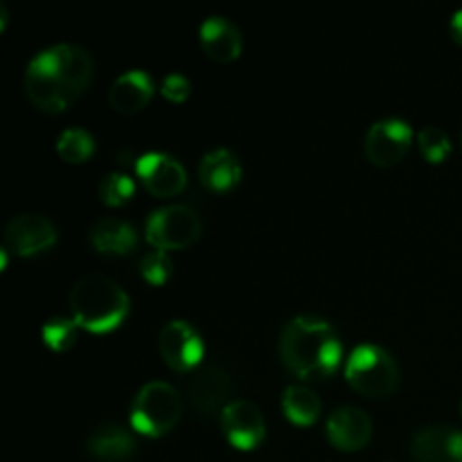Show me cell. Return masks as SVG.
<instances>
[{"label": "cell", "mask_w": 462, "mask_h": 462, "mask_svg": "<svg viewBox=\"0 0 462 462\" xmlns=\"http://www.w3.org/2000/svg\"><path fill=\"white\" fill-rule=\"evenodd\" d=\"M93 79V57L79 45L59 43L43 50L25 70V93L36 108L61 113L84 95Z\"/></svg>", "instance_id": "1"}, {"label": "cell", "mask_w": 462, "mask_h": 462, "mask_svg": "<svg viewBox=\"0 0 462 462\" xmlns=\"http://www.w3.org/2000/svg\"><path fill=\"white\" fill-rule=\"evenodd\" d=\"M280 359L298 379L332 377L343 359L337 329L319 316H298L280 334Z\"/></svg>", "instance_id": "2"}, {"label": "cell", "mask_w": 462, "mask_h": 462, "mask_svg": "<svg viewBox=\"0 0 462 462\" xmlns=\"http://www.w3.org/2000/svg\"><path fill=\"white\" fill-rule=\"evenodd\" d=\"M68 302H70L72 320L81 329L93 334L113 332L129 314V296L106 275L81 278L72 287Z\"/></svg>", "instance_id": "3"}, {"label": "cell", "mask_w": 462, "mask_h": 462, "mask_svg": "<svg viewBox=\"0 0 462 462\" xmlns=\"http://www.w3.org/2000/svg\"><path fill=\"white\" fill-rule=\"evenodd\" d=\"M183 402L167 382H149L131 404V427L147 438L167 436L179 424Z\"/></svg>", "instance_id": "4"}, {"label": "cell", "mask_w": 462, "mask_h": 462, "mask_svg": "<svg viewBox=\"0 0 462 462\" xmlns=\"http://www.w3.org/2000/svg\"><path fill=\"white\" fill-rule=\"evenodd\" d=\"M346 379L356 393L365 397H388L400 386V368L391 352L379 346L355 347L346 364Z\"/></svg>", "instance_id": "5"}, {"label": "cell", "mask_w": 462, "mask_h": 462, "mask_svg": "<svg viewBox=\"0 0 462 462\" xmlns=\"http://www.w3.org/2000/svg\"><path fill=\"white\" fill-rule=\"evenodd\" d=\"M201 219L189 206H167L153 212L147 221V242L153 251H180L201 237Z\"/></svg>", "instance_id": "6"}, {"label": "cell", "mask_w": 462, "mask_h": 462, "mask_svg": "<svg viewBox=\"0 0 462 462\" xmlns=\"http://www.w3.org/2000/svg\"><path fill=\"white\" fill-rule=\"evenodd\" d=\"M413 144V129L404 120H382L370 126L365 135L364 152L368 161L377 167H393L409 153Z\"/></svg>", "instance_id": "7"}, {"label": "cell", "mask_w": 462, "mask_h": 462, "mask_svg": "<svg viewBox=\"0 0 462 462\" xmlns=\"http://www.w3.org/2000/svg\"><path fill=\"white\" fill-rule=\"evenodd\" d=\"M221 429L230 447L239 451L257 449L266 436L264 415L251 400H230L221 413Z\"/></svg>", "instance_id": "8"}, {"label": "cell", "mask_w": 462, "mask_h": 462, "mask_svg": "<svg viewBox=\"0 0 462 462\" xmlns=\"http://www.w3.org/2000/svg\"><path fill=\"white\" fill-rule=\"evenodd\" d=\"M135 174L143 180L144 189L158 199H171L188 185V171L170 153H144L135 162Z\"/></svg>", "instance_id": "9"}, {"label": "cell", "mask_w": 462, "mask_h": 462, "mask_svg": "<svg viewBox=\"0 0 462 462\" xmlns=\"http://www.w3.org/2000/svg\"><path fill=\"white\" fill-rule=\"evenodd\" d=\"M57 244V226L43 215H18L5 228V246L18 257H34Z\"/></svg>", "instance_id": "10"}, {"label": "cell", "mask_w": 462, "mask_h": 462, "mask_svg": "<svg viewBox=\"0 0 462 462\" xmlns=\"http://www.w3.org/2000/svg\"><path fill=\"white\" fill-rule=\"evenodd\" d=\"M161 355L171 370L189 373L203 359V338L185 320H170L161 332Z\"/></svg>", "instance_id": "11"}, {"label": "cell", "mask_w": 462, "mask_h": 462, "mask_svg": "<svg viewBox=\"0 0 462 462\" xmlns=\"http://www.w3.org/2000/svg\"><path fill=\"white\" fill-rule=\"evenodd\" d=\"M233 391L230 377L221 368H201L188 383V400L192 413L197 418H212L215 413H224L230 404L228 397Z\"/></svg>", "instance_id": "12"}, {"label": "cell", "mask_w": 462, "mask_h": 462, "mask_svg": "<svg viewBox=\"0 0 462 462\" xmlns=\"http://www.w3.org/2000/svg\"><path fill=\"white\" fill-rule=\"evenodd\" d=\"M415 462H462V431L447 424L420 429L411 440Z\"/></svg>", "instance_id": "13"}, {"label": "cell", "mask_w": 462, "mask_h": 462, "mask_svg": "<svg viewBox=\"0 0 462 462\" xmlns=\"http://www.w3.org/2000/svg\"><path fill=\"white\" fill-rule=\"evenodd\" d=\"M328 440L341 451H359L373 438V422L368 413L356 406H343L328 418Z\"/></svg>", "instance_id": "14"}, {"label": "cell", "mask_w": 462, "mask_h": 462, "mask_svg": "<svg viewBox=\"0 0 462 462\" xmlns=\"http://www.w3.org/2000/svg\"><path fill=\"white\" fill-rule=\"evenodd\" d=\"M199 43L208 59L217 63H230L239 59L244 48L242 32L224 16H210L199 27Z\"/></svg>", "instance_id": "15"}, {"label": "cell", "mask_w": 462, "mask_h": 462, "mask_svg": "<svg viewBox=\"0 0 462 462\" xmlns=\"http://www.w3.org/2000/svg\"><path fill=\"white\" fill-rule=\"evenodd\" d=\"M153 95V81L144 70H126L113 81L108 90V104L120 116H135L149 104Z\"/></svg>", "instance_id": "16"}, {"label": "cell", "mask_w": 462, "mask_h": 462, "mask_svg": "<svg viewBox=\"0 0 462 462\" xmlns=\"http://www.w3.org/2000/svg\"><path fill=\"white\" fill-rule=\"evenodd\" d=\"M199 179L212 192H228L242 180V162L228 149H212L199 162Z\"/></svg>", "instance_id": "17"}, {"label": "cell", "mask_w": 462, "mask_h": 462, "mask_svg": "<svg viewBox=\"0 0 462 462\" xmlns=\"http://www.w3.org/2000/svg\"><path fill=\"white\" fill-rule=\"evenodd\" d=\"M90 244L102 255H129L138 246V233L125 219H99L88 233Z\"/></svg>", "instance_id": "18"}, {"label": "cell", "mask_w": 462, "mask_h": 462, "mask_svg": "<svg viewBox=\"0 0 462 462\" xmlns=\"http://www.w3.org/2000/svg\"><path fill=\"white\" fill-rule=\"evenodd\" d=\"M86 447L93 458L102 462H122L135 454L134 436L117 424H104V427L95 429Z\"/></svg>", "instance_id": "19"}, {"label": "cell", "mask_w": 462, "mask_h": 462, "mask_svg": "<svg viewBox=\"0 0 462 462\" xmlns=\"http://www.w3.org/2000/svg\"><path fill=\"white\" fill-rule=\"evenodd\" d=\"M282 411L289 422L298 424V427H310L320 418L323 404H320V397L311 388L289 386L282 393Z\"/></svg>", "instance_id": "20"}, {"label": "cell", "mask_w": 462, "mask_h": 462, "mask_svg": "<svg viewBox=\"0 0 462 462\" xmlns=\"http://www.w3.org/2000/svg\"><path fill=\"white\" fill-rule=\"evenodd\" d=\"M57 153L63 162L70 165H81L95 153V138L86 129L72 126L66 129L57 140Z\"/></svg>", "instance_id": "21"}, {"label": "cell", "mask_w": 462, "mask_h": 462, "mask_svg": "<svg viewBox=\"0 0 462 462\" xmlns=\"http://www.w3.org/2000/svg\"><path fill=\"white\" fill-rule=\"evenodd\" d=\"M77 328H79V325H77L75 320L57 316V319H50L48 323L43 325V332L41 334H43V341L50 350L68 352L72 350L77 343Z\"/></svg>", "instance_id": "22"}, {"label": "cell", "mask_w": 462, "mask_h": 462, "mask_svg": "<svg viewBox=\"0 0 462 462\" xmlns=\"http://www.w3.org/2000/svg\"><path fill=\"white\" fill-rule=\"evenodd\" d=\"M418 147L420 153L427 158L433 165H440L447 161V156L451 153V140L440 126H424L418 134Z\"/></svg>", "instance_id": "23"}, {"label": "cell", "mask_w": 462, "mask_h": 462, "mask_svg": "<svg viewBox=\"0 0 462 462\" xmlns=\"http://www.w3.org/2000/svg\"><path fill=\"white\" fill-rule=\"evenodd\" d=\"M135 194V183L131 180V176L120 174V171H113V174L104 176L102 183H99V199H102L106 206L120 208L125 203H129Z\"/></svg>", "instance_id": "24"}, {"label": "cell", "mask_w": 462, "mask_h": 462, "mask_svg": "<svg viewBox=\"0 0 462 462\" xmlns=\"http://www.w3.org/2000/svg\"><path fill=\"white\" fill-rule=\"evenodd\" d=\"M171 271H174V264H171V257L165 251L147 253L140 262V273L153 287L165 284L171 278Z\"/></svg>", "instance_id": "25"}, {"label": "cell", "mask_w": 462, "mask_h": 462, "mask_svg": "<svg viewBox=\"0 0 462 462\" xmlns=\"http://www.w3.org/2000/svg\"><path fill=\"white\" fill-rule=\"evenodd\" d=\"M161 93L162 97L170 99V102L180 104L189 97V93H192V84H189L188 77L180 75V72H171V75H167L165 79H162Z\"/></svg>", "instance_id": "26"}, {"label": "cell", "mask_w": 462, "mask_h": 462, "mask_svg": "<svg viewBox=\"0 0 462 462\" xmlns=\"http://www.w3.org/2000/svg\"><path fill=\"white\" fill-rule=\"evenodd\" d=\"M451 36H454L456 43L462 48V9L460 12H456L454 18H451Z\"/></svg>", "instance_id": "27"}, {"label": "cell", "mask_w": 462, "mask_h": 462, "mask_svg": "<svg viewBox=\"0 0 462 462\" xmlns=\"http://www.w3.org/2000/svg\"><path fill=\"white\" fill-rule=\"evenodd\" d=\"M460 147H462V131H460Z\"/></svg>", "instance_id": "28"}]
</instances>
